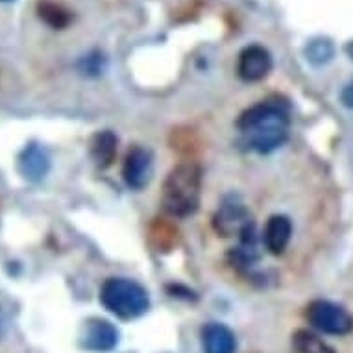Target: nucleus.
<instances>
[{
	"label": "nucleus",
	"mask_w": 353,
	"mask_h": 353,
	"mask_svg": "<svg viewBox=\"0 0 353 353\" xmlns=\"http://www.w3.org/2000/svg\"><path fill=\"white\" fill-rule=\"evenodd\" d=\"M237 128L252 150L259 154L274 152L289 137V108L279 100L261 102L239 117Z\"/></svg>",
	"instance_id": "nucleus-1"
},
{
	"label": "nucleus",
	"mask_w": 353,
	"mask_h": 353,
	"mask_svg": "<svg viewBox=\"0 0 353 353\" xmlns=\"http://www.w3.org/2000/svg\"><path fill=\"white\" fill-rule=\"evenodd\" d=\"M202 194V168L194 161H183L168 172L161 189V205L170 216L185 219L196 213Z\"/></svg>",
	"instance_id": "nucleus-2"
},
{
	"label": "nucleus",
	"mask_w": 353,
	"mask_h": 353,
	"mask_svg": "<svg viewBox=\"0 0 353 353\" xmlns=\"http://www.w3.org/2000/svg\"><path fill=\"white\" fill-rule=\"evenodd\" d=\"M100 303L122 320L139 319L148 311L150 298L143 285L126 278H110L100 289Z\"/></svg>",
	"instance_id": "nucleus-3"
},
{
	"label": "nucleus",
	"mask_w": 353,
	"mask_h": 353,
	"mask_svg": "<svg viewBox=\"0 0 353 353\" xmlns=\"http://www.w3.org/2000/svg\"><path fill=\"white\" fill-rule=\"evenodd\" d=\"M305 319L314 330L325 335H347L353 330V316L342 305L327 300H314L307 305Z\"/></svg>",
	"instance_id": "nucleus-4"
},
{
	"label": "nucleus",
	"mask_w": 353,
	"mask_h": 353,
	"mask_svg": "<svg viewBox=\"0 0 353 353\" xmlns=\"http://www.w3.org/2000/svg\"><path fill=\"white\" fill-rule=\"evenodd\" d=\"M252 222L250 211L237 196H228L213 216V228L222 237L241 235Z\"/></svg>",
	"instance_id": "nucleus-5"
},
{
	"label": "nucleus",
	"mask_w": 353,
	"mask_h": 353,
	"mask_svg": "<svg viewBox=\"0 0 353 353\" xmlns=\"http://www.w3.org/2000/svg\"><path fill=\"white\" fill-rule=\"evenodd\" d=\"M154 172V157L148 148L143 146H134L130 148L124 159V167H122V176L124 181L128 183L130 189L141 191L148 185V181Z\"/></svg>",
	"instance_id": "nucleus-6"
},
{
	"label": "nucleus",
	"mask_w": 353,
	"mask_h": 353,
	"mask_svg": "<svg viewBox=\"0 0 353 353\" xmlns=\"http://www.w3.org/2000/svg\"><path fill=\"white\" fill-rule=\"evenodd\" d=\"M80 344L89 352H111L119 344V330L108 320H87L81 327Z\"/></svg>",
	"instance_id": "nucleus-7"
},
{
	"label": "nucleus",
	"mask_w": 353,
	"mask_h": 353,
	"mask_svg": "<svg viewBox=\"0 0 353 353\" xmlns=\"http://www.w3.org/2000/svg\"><path fill=\"white\" fill-rule=\"evenodd\" d=\"M272 70V56L265 47L252 45L239 56L237 72L244 81H259Z\"/></svg>",
	"instance_id": "nucleus-8"
},
{
	"label": "nucleus",
	"mask_w": 353,
	"mask_h": 353,
	"mask_svg": "<svg viewBox=\"0 0 353 353\" xmlns=\"http://www.w3.org/2000/svg\"><path fill=\"white\" fill-rule=\"evenodd\" d=\"M203 353H235L237 339L233 331L219 322H209L202 327Z\"/></svg>",
	"instance_id": "nucleus-9"
},
{
	"label": "nucleus",
	"mask_w": 353,
	"mask_h": 353,
	"mask_svg": "<svg viewBox=\"0 0 353 353\" xmlns=\"http://www.w3.org/2000/svg\"><path fill=\"white\" fill-rule=\"evenodd\" d=\"M19 172L30 181L45 178L50 168V157L39 145H28L19 156Z\"/></svg>",
	"instance_id": "nucleus-10"
},
{
	"label": "nucleus",
	"mask_w": 353,
	"mask_h": 353,
	"mask_svg": "<svg viewBox=\"0 0 353 353\" xmlns=\"http://www.w3.org/2000/svg\"><path fill=\"white\" fill-rule=\"evenodd\" d=\"M292 224L285 214H274L265 226V244L270 254L281 255L289 246Z\"/></svg>",
	"instance_id": "nucleus-11"
},
{
	"label": "nucleus",
	"mask_w": 353,
	"mask_h": 353,
	"mask_svg": "<svg viewBox=\"0 0 353 353\" xmlns=\"http://www.w3.org/2000/svg\"><path fill=\"white\" fill-rule=\"evenodd\" d=\"M117 145H119L117 135L110 132V130L99 132V134L94 135L93 141H91V156H93L99 167L105 168L115 161Z\"/></svg>",
	"instance_id": "nucleus-12"
},
{
	"label": "nucleus",
	"mask_w": 353,
	"mask_h": 353,
	"mask_svg": "<svg viewBox=\"0 0 353 353\" xmlns=\"http://www.w3.org/2000/svg\"><path fill=\"white\" fill-rule=\"evenodd\" d=\"M150 243L157 252H170L178 243V230L165 220L157 219L150 226Z\"/></svg>",
	"instance_id": "nucleus-13"
},
{
	"label": "nucleus",
	"mask_w": 353,
	"mask_h": 353,
	"mask_svg": "<svg viewBox=\"0 0 353 353\" xmlns=\"http://www.w3.org/2000/svg\"><path fill=\"white\" fill-rule=\"evenodd\" d=\"M292 347L296 353H335L327 342L307 330H298L292 335Z\"/></svg>",
	"instance_id": "nucleus-14"
},
{
	"label": "nucleus",
	"mask_w": 353,
	"mask_h": 353,
	"mask_svg": "<svg viewBox=\"0 0 353 353\" xmlns=\"http://www.w3.org/2000/svg\"><path fill=\"white\" fill-rule=\"evenodd\" d=\"M39 17L54 28H63L70 21L69 13L63 8L54 4V2H41L39 4Z\"/></svg>",
	"instance_id": "nucleus-15"
},
{
	"label": "nucleus",
	"mask_w": 353,
	"mask_h": 353,
	"mask_svg": "<svg viewBox=\"0 0 353 353\" xmlns=\"http://www.w3.org/2000/svg\"><path fill=\"white\" fill-rule=\"evenodd\" d=\"M342 102H344V105H347V108H352L353 110V81L344 89V93H342Z\"/></svg>",
	"instance_id": "nucleus-16"
},
{
	"label": "nucleus",
	"mask_w": 353,
	"mask_h": 353,
	"mask_svg": "<svg viewBox=\"0 0 353 353\" xmlns=\"http://www.w3.org/2000/svg\"><path fill=\"white\" fill-rule=\"evenodd\" d=\"M4 331H6V319H4V314L0 311V336L4 335Z\"/></svg>",
	"instance_id": "nucleus-17"
}]
</instances>
